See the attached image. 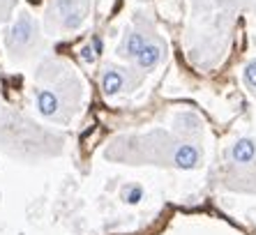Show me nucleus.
Here are the masks:
<instances>
[{"label": "nucleus", "instance_id": "7ed1b4c3", "mask_svg": "<svg viewBox=\"0 0 256 235\" xmlns=\"http://www.w3.org/2000/svg\"><path fill=\"white\" fill-rule=\"evenodd\" d=\"M254 152H256V148H254V143H252L250 138H240V141L233 146V150H231L233 159H236V162H240V164L252 162V159H254Z\"/></svg>", "mask_w": 256, "mask_h": 235}, {"label": "nucleus", "instance_id": "20e7f679", "mask_svg": "<svg viewBox=\"0 0 256 235\" xmlns=\"http://www.w3.org/2000/svg\"><path fill=\"white\" fill-rule=\"evenodd\" d=\"M160 58H162V48L157 46V44H146L136 60L143 70H150V67H155L157 62H160Z\"/></svg>", "mask_w": 256, "mask_h": 235}, {"label": "nucleus", "instance_id": "0eeeda50", "mask_svg": "<svg viewBox=\"0 0 256 235\" xmlns=\"http://www.w3.org/2000/svg\"><path fill=\"white\" fill-rule=\"evenodd\" d=\"M143 46H146V40H143L141 32H132L125 42V51L122 53L130 56V58H138V53L143 51Z\"/></svg>", "mask_w": 256, "mask_h": 235}, {"label": "nucleus", "instance_id": "1a4fd4ad", "mask_svg": "<svg viewBox=\"0 0 256 235\" xmlns=\"http://www.w3.org/2000/svg\"><path fill=\"white\" fill-rule=\"evenodd\" d=\"M81 21H84V12H81V7H76L74 12L67 14V16L62 18V24H65L67 28H76V26L81 24Z\"/></svg>", "mask_w": 256, "mask_h": 235}, {"label": "nucleus", "instance_id": "f257e3e1", "mask_svg": "<svg viewBox=\"0 0 256 235\" xmlns=\"http://www.w3.org/2000/svg\"><path fill=\"white\" fill-rule=\"evenodd\" d=\"M32 32H35V26H32L30 16H28V14H21V16H18V21L14 24L10 37H7V44H10L12 48L28 46L30 40H32Z\"/></svg>", "mask_w": 256, "mask_h": 235}, {"label": "nucleus", "instance_id": "9d476101", "mask_svg": "<svg viewBox=\"0 0 256 235\" xmlns=\"http://www.w3.org/2000/svg\"><path fill=\"white\" fill-rule=\"evenodd\" d=\"M141 196H143V189L141 187H127L125 189V200H127V203H132V206H134V203H138V200H141Z\"/></svg>", "mask_w": 256, "mask_h": 235}, {"label": "nucleus", "instance_id": "ddd939ff", "mask_svg": "<svg viewBox=\"0 0 256 235\" xmlns=\"http://www.w3.org/2000/svg\"><path fill=\"white\" fill-rule=\"evenodd\" d=\"M92 48H95V53H102V40L100 37H92Z\"/></svg>", "mask_w": 256, "mask_h": 235}, {"label": "nucleus", "instance_id": "39448f33", "mask_svg": "<svg viewBox=\"0 0 256 235\" xmlns=\"http://www.w3.org/2000/svg\"><path fill=\"white\" fill-rule=\"evenodd\" d=\"M37 106H40V113L42 116H54L58 111V97H56L51 90H42V92L37 94Z\"/></svg>", "mask_w": 256, "mask_h": 235}, {"label": "nucleus", "instance_id": "f03ea898", "mask_svg": "<svg viewBox=\"0 0 256 235\" xmlns=\"http://www.w3.org/2000/svg\"><path fill=\"white\" fill-rule=\"evenodd\" d=\"M173 164L178 168H194L198 164V150L194 146H180L176 152H173Z\"/></svg>", "mask_w": 256, "mask_h": 235}, {"label": "nucleus", "instance_id": "f8f14e48", "mask_svg": "<svg viewBox=\"0 0 256 235\" xmlns=\"http://www.w3.org/2000/svg\"><path fill=\"white\" fill-rule=\"evenodd\" d=\"M95 56H97V53H95V48H92V46H84V48H81V58H84L86 62H92V60H95Z\"/></svg>", "mask_w": 256, "mask_h": 235}, {"label": "nucleus", "instance_id": "9b49d317", "mask_svg": "<svg viewBox=\"0 0 256 235\" xmlns=\"http://www.w3.org/2000/svg\"><path fill=\"white\" fill-rule=\"evenodd\" d=\"M244 81L250 83L252 88H256V62H250L244 70Z\"/></svg>", "mask_w": 256, "mask_h": 235}, {"label": "nucleus", "instance_id": "423d86ee", "mask_svg": "<svg viewBox=\"0 0 256 235\" xmlns=\"http://www.w3.org/2000/svg\"><path fill=\"white\" fill-rule=\"evenodd\" d=\"M120 88H122V74L116 70H108L102 76V90H104V94H116Z\"/></svg>", "mask_w": 256, "mask_h": 235}, {"label": "nucleus", "instance_id": "4468645a", "mask_svg": "<svg viewBox=\"0 0 256 235\" xmlns=\"http://www.w3.org/2000/svg\"><path fill=\"white\" fill-rule=\"evenodd\" d=\"M32 2H37V0H32Z\"/></svg>", "mask_w": 256, "mask_h": 235}, {"label": "nucleus", "instance_id": "6e6552de", "mask_svg": "<svg viewBox=\"0 0 256 235\" xmlns=\"http://www.w3.org/2000/svg\"><path fill=\"white\" fill-rule=\"evenodd\" d=\"M74 10H76V2H74V0H56V12L62 18H65L67 14H72Z\"/></svg>", "mask_w": 256, "mask_h": 235}]
</instances>
